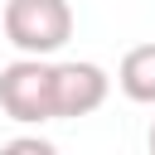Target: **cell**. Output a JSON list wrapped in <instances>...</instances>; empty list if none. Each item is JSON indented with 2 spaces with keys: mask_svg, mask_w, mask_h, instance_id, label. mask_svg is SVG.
I'll return each instance as SVG.
<instances>
[{
  "mask_svg": "<svg viewBox=\"0 0 155 155\" xmlns=\"http://www.w3.org/2000/svg\"><path fill=\"white\" fill-rule=\"evenodd\" d=\"M150 150H155V121H150Z\"/></svg>",
  "mask_w": 155,
  "mask_h": 155,
  "instance_id": "6",
  "label": "cell"
},
{
  "mask_svg": "<svg viewBox=\"0 0 155 155\" xmlns=\"http://www.w3.org/2000/svg\"><path fill=\"white\" fill-rule=\"evenodd\" d=\"M5 39L19 53L48 58L73 39L68 0H5Z\"/></svg>",
  "mask_w": 155,
  "mask_h": 155,
  "instance_id": "2",
  "label": "cell"
},
{
  "mask_svg": "<svg viewBox=\"0 0 155 155\" xmlns=\"http://www.w3.org/2000/svg\"><path fill=\"white\" fill-rule=\"evenodd\" d=\"M10 150H39V155H48L53 145L48 140H10Z\"/></svg>",
  "mask_w": 155,
  "mask_h": 155,
  "instance_id": "5",
  "label": "cell"
},
{
  "mask_svg": "<svg viewBox=\"0 0 155 155\" xmlns=\"http://www.w3.org/2000/svg\"><path fill=\"white\" fill-rule=\"evenodd\" d=\"M0 111L19 126H44L58 121V97H53V63L19 53L15 63L0 68Z\"/></svg>",
  "mask_w": 155,
  "mask_h": 155,
  "instance_id": "1",
  "label": "cell"
},
{
  "mask_svg": "<svg viewBox=\"0 0 155 155\" xmlns=\"http://www.w3.org/2000/svg\"><path fill=\"white\" fill-rule=\"evenodd\" d=\"M116 82H121V92H126L131 102L155 107V44L126 48V58H121V68H116Z\"/></svg>",
  "mask_w": 155,
  "mask_h": 155,
  "instance_id": "4",
  "label": "cell"
},
{
  "mask_svg": "<svg viewBox=\"0 0 155 155\" xmlns=\"http://www.w3.org/2000/svg\"><path fill=\"white\" fill-rule=\"evenodd\" d=\"M111 92V78L107 68L87 63V58H73V63H53V97H58V121H73V116H92Z\"/></svg>",
  "mask_w": 155,
  "mask_h": 155,
  "instance_id": "3",
  "label": "cell"
}]
</instances>
